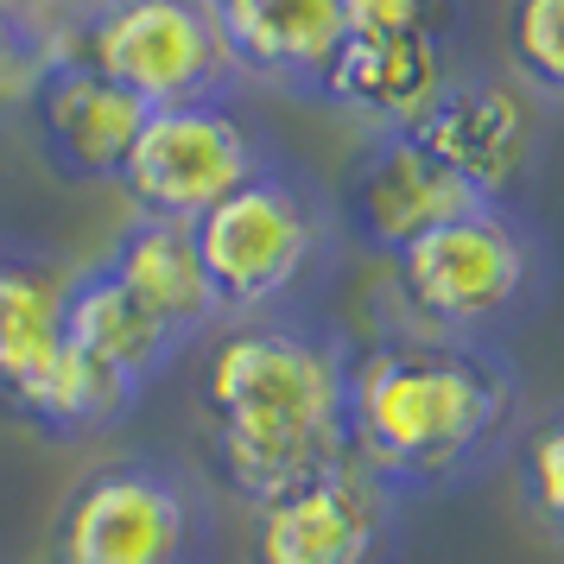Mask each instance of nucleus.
Instances as JSON below:
<instances>
[{"label":"nucleus","instance_id":"nucleus-1","mask_svg":"<svg viewBox=\"0 0 564 564\" xmlns=\"http://www.w3.org/2000/svg\"><path fill=\"white\" fill-rule=\"evenodd\" d=\"M349 368L356 336L317 305L216 324L197 381L216 482L260 508L356 457Z\"/></svg>","mask_w":564,"mask_h":564},{"label":"nucleus","instance_id":"nucleus-2","mask_svg":"<svg viewBox=\"0 0 564 564\" xmlns=\"http://www.w3.org/2000/svg\"><path fill=\"white\" fill-rule=\"evenodd\" d=\"M527 425V375L508 349H463L419 330L356 343L349 437L356 457L400 495L488 476Z\"/></svg>","mask_w":564,"mask_h":564},{"label":"nucleus","instance_id":"nucleus-3","mask_svg":"<svg viewBox=\"0 0 564 564\" xmlns=\"http://www.w3.org/2000/svg\"><path fill=\"white\" fill-rule=\"evenodd\" d=\"M387 267H393L400 330L463 349H508L545 311L552 235L527 204H476L419 235Z\"/></svg>","mask_w":564,"mask_h":564},{"label":"nucleus","instance_id":"nucleus-4","mask_svg":"<svg viewBox=\"0 0 564 564\" xmlns=\"http://www.w3.org/2000/svg\"><path fill=\"white\" fill-rule=\"evenodd\" d=\"M191 241H197L223 324H235L260 311L311 305L317 285L336 273L349 235H343L330 191L305 165L273 159L260 178H248L235 197L209 209L204 223H191Z\"/></svg>","mask_w":564,"mask_h":564},{"label":"nucleus","instance_id":"nucleus-5","mask_svg":"<svg viewBox=\"0 0 564 564\" xmlns=\"http://www.w3.org/2000/svg\"><path fill=\"white\" fill-rule=\"evenodd\" d=\"M52 564H216L209 488L172 457L89 463L57 501Z\"/></svg>","mask_w":564,"mask_h":564},{"label":"nucleus","instance_id":"nucleus-6","mask_svg":"<svg viewBox=\"0 0 564 564\" xmlns=\"http://www.w3.org/2000/svg\"><path fill=\"white\" fill-rule=\"evenodd\" d=\"M273 159V133L241 108V96H209L184 108H153L121 172V197L147 223H204L209 209L260 178Z\"/></svg>","mask_w":564,"mask_h":564},{"label":"nucleus","instance_id":"nucleus-7","mask_svg":"<svg viewBox=\"0 0 564 564\" xmlns=\"http://www.w3.org/2000/svg\"><path fill=\"white\" fill-rule=\"evenodd\" d=\"M77 52L147 108H184L241 89L209 0H102L83 13Z\"/></svg>","mask_w":564,"mask_h":564},{"label":"nucleus","instance_id":"nucleus-8","mask_svg":"<svg viewBox=\"0 0 564 564\" xmlns=\"http://www.w3.org/2000/svg\"><path fill=\"white\" fill-rule=\"evenodd\" d=\"M406 495L387 488L361 457L285 488L254 508L248 564H393Z\"/></svg>","mask_w":564,"mask_h":564},{"label":"nucleus","instance_id":"nucleus-9","mask_svg":"<svg viewBox=\"0 0 564 564\" xmlns=\"http://www.w3.org/2000/svg\"><path fill=\"white\" fill-rule=\"evenodd\" d=\"M425 153L463 178L482 204H527L539 165V115L533 96L501 70H457L432 115L406 128Z\"/></svg>","mask_w":564,"mask_h":564},{"label":"nucleus","instance_id":"nucleus-10","mask_svg":"<svg viewBox=\"0 0 564 564\" xmlns=\"http://www.w3.org/2000/svg\"><path fill=\"white\" fill-rule=\"evenodd\" d=\"M476 204L482 197L463 178H451L412 133H368L361 153L349 159V172H343L336 216H343L349 241L393 260L419 235H432L437 223H451V216H463Z\"/></svg>","mask_w":564,"mask_h":564},{"label":"nucleus","instance_id":"nucleus-11","mask_svg":"<svg viewBox=\"0 0 564 564\" xmlns=\"http://www.w3.org/2000/svg\"><path fill=\"white\" fill-rule=\"evenodd\" d=\"M147 115L153 108L128 96L115 77H102L83 52L52 64V77L39 83V96L26 108L39 153L64 184H121Z\"/></svg>","mask_w":564,"mask_h":564},{"label":"nucleus","instance_id":"nucleus-12","mask_svg":"<svg viewBox=\"0 0 564 564\" xmlns=\"http://www.w3.org/2000/svg\"><path fill=\"white\" fill-rule=\"evenodd\" d=\"M241 83H267L280 96H324L336 52L349 45L343 0H209Z\"/></svg>","mask_w":564,"mask_h":564},{"label":"nucleus","instance_id":"nucleus-13","mask_svg":"<svg viewBox=\"0 0 564 564\" xmlns=\"http://www.w3.org/2000/svg\"><path fill=\"white\" fill-rule=\"evenodd\" d=\"M451 77H457L451 39H349L317 102L343 108L368 133H406L432 115Z\"/></svg>","mask_w":564,"mask_h":564},{"label":"nucleus","instance_id":"nucleus-14","mask_svg":"<svg viewBox=\"0 0 564 564\" xmlns=\"http://www.w3.org/2000/svg\"><path fill=\"white\" fill-rule=\"evenodd\" d=\"M70 280L77 267L52 248L0 241V406L26 393L70 343Z\"/></svg>","mask_w":564,"mask_h":564},{"label":"nucleus","instance_id":"nucleus-15","mask_svg":"<svg viewBox=\"0 0 564 564\" xmlns=\"http://www.w3.org/2000/svg\"><path fill=\"white\" fill-rule=\"evenodd\" d=\"M102 267L128 285L140 311L159 317L165 330L178 336L184 349H197L223 311H216V292L204 280V260H197V241L184 223H147V216H128V229L108 241Z\"/></svg>","mask_w":564,"mask_h":564},{"label":"nucleus","instance_id":"nucleus-16","mask_svg":"<svg viewBox=\"0 0 564 564\" xmlns=\"http://www.w3.org/2000/svg\"><path fill=\"white\" fill-rule=\"evenodd\" d=\"M70 343L89 349L108 375H121L133 393H147V387L184 356L178 336L165 330L159 317H147L140 299L108 273L102 260L77 267V280H70Z\"/></svg>","mask_w":564,"mask_h":564},{"label":"nucleus","instance_id":"nucleus-17","mask_svg":"<svg viewBox=\"0 0 564 564\" xmlns=\"http://www.w3.org/2000/svg\"><path fill=\"white\" fill-rule=\"evenodd\" d=\"M133 406H140V393H133L121 375H108L102 361L77 349V343H64L57 361L26 387V393H13L7 412L39 437H57V444H70V437H102L115 425H128Z\"/></svg>","mask_w":564,"mask_h":564},{"label":"nucleus","instance_id":"nucleus-18","mask_svg":"<svg viewBox=\"0 0 564 564\" xmlns=\"http://www.w3.org/2000/svg\"><path fill=\"white\" fill-rule=\"evenodd\" d=\"M77 32L83 13L57 7V0H0V128L26 121L52 64L77 52Z\"/></svg>","mask_w":564,"mask_h":564},{"label":"nucleus","instance_id":"nucleus-19","mask_svg":"<svg viewBox=\"0 0 564 564\" xmlns=\"http://www.w3.org/2000/svg\"><path fill=\"white\" fill-rule=\"evenodd\" d=\"M513 488L539 533L564 545V400L533 412L513 437Z\"/></svg>","mask_w":564,"mask_h":564},{"label":"nucleus","instance_id":"nucleus-20","mask_svg":"<svg viewBox=\"0 0 564 564\" xmlns=\"http://www.w3.org/2000/svg\"><path fill=\"white\" fill-rule=\"evenodd\" d=\"M513 83L539 102H564V0H513L508 7Z\"/></svg>","mask_w":564,"mask_h":564},{"label":"nucleus","instance_id":"nucleus-21","mask_svg":"<svg viewBox=\"0 0 564 564\" xmlns=\"http://www.w3.org/2000/svg\"><path fill=\"white\" fill-rule=\"evenodd\" d=\"M349 39H457V0H343Z\"/></svg>","mask_w":564,"mask_h":564},{"label":"nucleus","instance_id":"nucleus-22","mask_svg":"<svg viewBox=\"0 0 564 564\" xmlns=\"http://www.w3.org/2000/svg\"><path fill=\"white\" fill-rule=\"evenodd\" d=\"M57 7H70V13H89V7H102V0H57Z\"/></svg>","mask_w":564,"mask_h":564}]
</instances>
